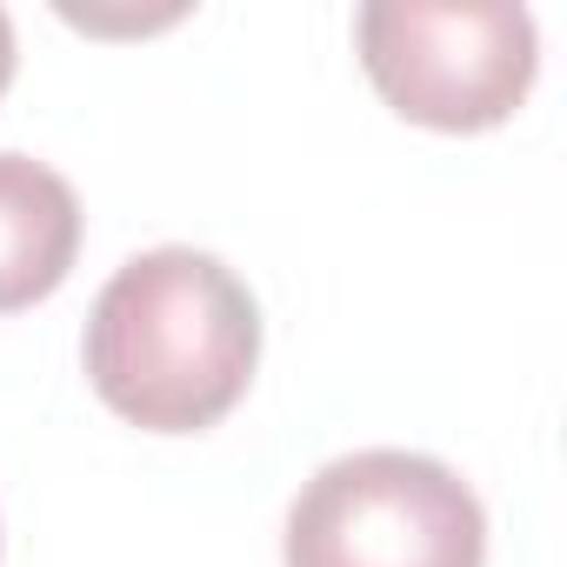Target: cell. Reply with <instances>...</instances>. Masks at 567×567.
I'll list each match as a JSON object with an SVG mask.
<instances>
[{"label":"cell","mask_w":567,"mask_h":567,"mask_svg":"<svg viewBox=\"0 0 567 567\" xmlns=\"http://www.w3.org/2000/svg\"><path fill=\"white\" fill-rule=\"evenodd\" d=\"M81 354L121 421L194 434L240 408L260 368V308L220 254L147 247L94 295Z\"/></svg>","instance_id":"obj_1"},{"label":"cell","mask_w":567,"mask_h":567,"mask_svg":"<svg viewBox=\"0 0 567 567\" xmlns=\"http://www.w3.org/2000/svg\"><path fill=\"white\" fill-rule=\"evenodd\" d=\"M354 41L381 101L441 134L501 127L540 68V34L520 0H368Z\"/></svg>","instance_id":"obj_2"},{"label":"cell","mask_w":567,"mask_h":567,"mask_svg":"<svg viewBox=\"0 0 567 567\" xmlns=\"http://www.w3.org/2000/svg\"><path fill=\"white\" fill-rule=\"evenodd\" d=\"M280 554L288 567H481L487 514L447 461L361 447L295 494Z\"/></svg>","instance_id":"obj_3"},{"label":"cell","mask_w":567,"mask_h":567,"mask_svg":"<svg viewBox=\"0 0 567 567\" xmlns=\"http://www.w3.org/2000/svg\"><path fill=\"white\" fill-rule=\"evenodd\" d=\"M81 254V200L74 187L34 161L0 147V315L48 301Z\"/></svg>","instance_id":"obj_4"},{"label":"cell","mask_w":567,"mask_h":567,"mask_svg":"<svg viewBox=\"0 0 567 567\" xmlns=\"http://www.w3.org/2000/svg\"><path fill=\"white\" fill-rule=\"evenodd\" d=\"M8 81H14V21L0 8V94H8Z\"/></svg>","instance_id":"obj_5"}]
</instances>
